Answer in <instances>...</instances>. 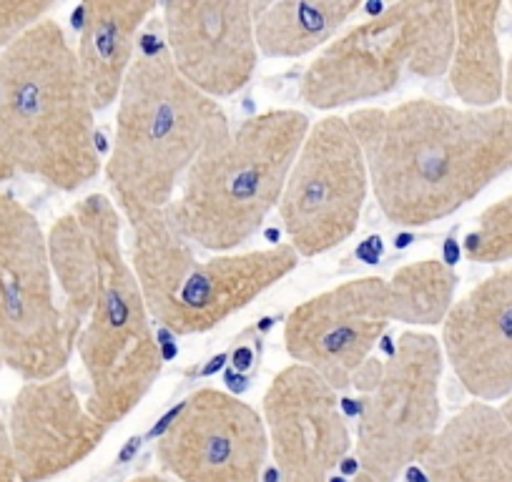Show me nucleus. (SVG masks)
Returning <instances> with one entry per match:
<instances>
[{"mask_svg":"<svg viewBox=\"0 0 512 482\" xmlns=\"http://www.w3.org/2000/svg\"><path fill=\"white\" fill-rule=\"evenodd\" d=\"M455 18V58L447 78L465 106L502 101L505 56L500 46L502 0H450Z\"/></svg>","mask_w":512,"mask_h":482,"instance_id":"obj_19","label":"nucleus"},{"mask_svg":"<svg viewBox=\"0 0 512 482\" xmlns=\"http://www.w3.org/2000/svg\"><path fill=\"white\" fill-rule=\"evenodd\" d=\"M73 349L56 299L48 236L23 201L0 194V370L23 382L68 370Z\"/></svg>","mask_w":512,"mask_h":482,"instance_id":"obj_8","label":"nucleus"},{"mask_svg":"<svg viewBox=\"0 0 512 482\" xmlns=\"http://www.w3.org/2000/svg\"><path fill=\"white\" fill-rule=\"evenodd\" d=\"M502 101L512 106V53L505 61V83H502Z\"/></svg>","mask_w":512,"mask_h":482,"instance_id":"obj_26","label":"nucleus"},{"mask_svg":"<svg viewBox=\"0 0 512 482\" xmlns=\"http://www.w3.org/2000/svg\"><path fill=\"white\" fill-rule=\"evenodd\" d=\"M332 41L302 0H277L256 18V46L269 58H302Z\"/></svg>","mask_w":512,"mask_h":482,"instance_id":"obj_21","label":"nucleus"},{"mask_svg":"<svg viewBox=\"0 0 512 482\" xmlns=\"http://www.w3.org/2000/svg\"><path fill=\"white\" fill-rule=\"evenodd\" d=\"M450 0H392L377 18L334 36L304 71L299 96L317 111L395 91L405 73L442 78L455 58Z\"/></svg>","mask_w":512,"mask_h":482,"instance_id":"obj_7","label":"nucleus"},{"mask_svg":"<svg viewBox=\"0 0 512 482\" xmlns=\"http://www.w3.org/2000/svg\"><path fill=\"white\" fill-rule=\"evenodd\" d=\"M415 465L422 482H512V425L500 405L467 402Z\"/></svg>","mask_w":512,"mask_h":482,"instance_id":"obj_17","label":"nucleus"},{"mask_svg":"<svg viewBox=\"0 0 512 482\" xmlns=\"http://www.w3.org/2000/svg\"><path fill=\"white\" fill-rule=\"evenodd\" d=\"M390 322L387 279H349L292 309L284 347L339 392L357 380Z\"/></svg>","mask_w":512,"mask_h":482,"instance_id":"obj_12","label":"nucleus"},{"mask_svg":"<svg viewBox=\"0 0 512 482\" xmlns=\"http://www.w3.org/2000/svg\"><path fill=\"white\" fill-rule=\"evenodd\" d=\"M455 269L437 259L410 262L387 279L392 322L407 327H435L445 322L455 304Z\"/></svg>","mask_w":512,"mask_h":482,"instance_id":"obj_20","label":"nucleus"},{"mask_svg":"<svg viewBox=\"0 0 512 482\" xmlns=\"http://www.w3.org/2000/svg\"><path fill=\"white\" fill-rule=\"evenodd\" d=\"M116 101L106 181L128 219L169 206L196 156L231 126L219 101L186 81L169 51L136 56Z\"/></svg>","mask_w":512,"mask_h":482,"instance_id":"obj_4","label":"nucleus"},{"mask_svg":"<svg viewBox=\"0 0 512 482\" xmlns=\"http://www.w3.org/2000/svg\"><path fill=\"white\" fill-rule=\"evenodd\" d=\"M369 191L364 151L347 116L309 126L279 199V216L299 257L342 247L357 231Z\"/></svg>","mask_w":512,"mask_h":482,"instance_id":"obj_10","label":"nucleus"},{"mask_svg":"<svg viewBox=\"0 0 512 482\" xmlns=\"http://www.w3.org/2000/svg\"><path fill=\"white\" fill-rule=\"evenodd\" d=\"M352 482H382V480H377V477L367 475V472H359V475L352 477Z\"/></svg>","mask_w":512,"mask_h":482,"instance_id":"obj_30","label":"nucleus"},{"mask_svg":"<svg viewBox=\"0 0 512 482\" xmlns=\"http://www.w3.org/2000/svg\"><path fill=\"white\" fill-rule=\"evenodd\" d=\"M8 432L18 482H48L91 457L108 425L88 410L71 372L63 370L48 380L23 382L13 397Z\"/></svg>","mask_w":512,"mask_h":482,"instance_id":"obj_15","label":"nucleus"},{"mask_svg":"<svg viewBox=\"0 0 512 482\" xmlns=\"http://www.w3.org/2000/svg\"><path fill=\"white\" fill-rule=\"evenodd\" d=\"M500 412H502V415H505V420L512 425V395L507 397V400L500 402Z\"/></svg>","mask_w":512,"mask_h":482,"instance_id":"obj_27","label":"nucleus"},{"mask_svg":"<svg viewBox=\"0 0 512 482\" xmlns=\"http://www.w3.org/2000/svg\"><path fill=\"white\" fill-rule=\"evenodd\" d=\"M387 221L422 229L457 214L512 171V106L412 98L347 116Z\"/></svg>","mask_w":512,"mask_h":482,"instance_id":"obj_2","label":"nucleus"},{"mask_svg":"<svg viewBox=\"0 0 512 482\" xmlns=\"http://www.w3.org/2000/svg\"><path fill=\"white\" fill-rule=\"evenodd\" d=\"M465 254L470 262L480 264L512 262V194L477 216L475 226L465 236Z\"/></svg>","mask_w":512,"mask_h":482,"instance_id":"obj_22","label":"nucleus"},{"mask_svg":"<svg viewBox=\"0 0 512 482\" xmlns=\"http://www.w3.org/2000/svg\"><path fill=\"white\" fill-rule=\"evenodd\" d=\"M96 108L76 48L43 18L0 51V184L36 179L83 189L101 171Z\"/></svg>","mask_w":512,"mask_h":482,"instance_id":"obj_3","label":"nucleus"},{"mask_svg":"<svg viewBox=\"0 0 512 482\" xmlns=\"http://www.w3.org/2000/svg\"><path fill=\"white\" fill-rule=\"evenodd\" d=\"M121 231L113 199L88 194L46 234L63 329L86 372V405L108 427L146 400L164 367Z\"/></svg>","mask_w":512,"mask_h":482,"instance_id":"obj_1","label":"nucleus"},{"mask_svg":"<svg viewBox=\"0 0 512 482\" xmlns=\"http://www.w3.org/2000/svg\"><path fill=\"white\" fill-rule=\"evenodd\" d=\"M272 3H277V0H256V18H259V13L267 11V8L272 6Z\"/></svg>","mask_w":512,"mask_h":482,"instance_id":"obj_29","label":"nucleus"},{"mask_svg":"<svg viewBox=\"0 0 512 482\" xmlns=\"http://www.w3.org/2000/svg\"><path fill=\"white\" fill-rule=\"evenodd\" d=\"M156 3L159 0H83L76 56L96 111L118 98L134 63L136 38Z\"/></svg>","mask_w":512,"mask_h":482,"instance_id":"obj_18","label":"nucleus"},{"mask_svg":"<svg viewBox=\"0 0 512 482\" xmlns=\"http://www.w3.org/2000/svg\"><path fill=\"white\" fill-rule=\"evenodd\" d=\"M0 482H18L16 460H13L11 447V432H8V422L0 412Z\"/></svg>","mask_w":512,"mask_h":482,"instance_id":"obj_25","label":"nucleus"},{"mask_svg":"<svg viewBox=\"0 0 512 482\" xmlns=\"http://www.w3.org/2000/svg\"><path fill=\"white\" fill-rule=\"evenodd\" d=\"M445 354L435 334L407 329L372 377L357 425L362 472L397 482L442 427L440 385Z\"/></svg>","mask_w":512,"mask_h":482,"instance_id":"obj_9","label":"nucleus"},{"mask_svg":"<svg viewBox=\"0 0 512 482\" xmlns=\"http://www.w3.org/2000/svg\"><path fill=\"white\" fill-rule=\"evenodd\" d=\"M126 224L128 262L151 319L179 337L219 327L289 277L302 259L292 244L199 259L164 209L139 211Z\"/></svg>","mask_w":512,"mask_h":482,"instance_id":"obj_6","label":"nucleus"},{"mask_svg":"<svg viewBox=\"0 0 512 482\" xmlns=\"http://www.w3.org/2000/svg\"><path fill=\"white\" fill-rule=\"evenodd\" d=\"M364 0H302V6L327 28L329 36H337L339 28L357 13Z\"/></svg>","mask_w":512,"mask_h":482,"instance_id":"obj_24","label":"nucleus"},{"mask_svg":"<svg viewBox=\"0 0 512 482\" xmlns=\"http://www.w3.org/2000/svg\"><path fill=\"white\" fill-rule=\"evenodd\" d=\"M264 417L229 392L201 387L156 440L161 470L179 482H264Z\"/></svg>","mask_w":512,"mask_h":482,"instance_id":"obj_11","label":"nucleus"},{"mask_svg":"<svg viewBox=\"0 0 512 482\" xmlns=\"http://www.w3.org/2000/svg\"><path fill=\"white\" fill-rule=\"evenodd\" d=\"M307 131L302 111L272 108L216 136L164 206L171 226L204 252L244 247L279 206Z\"/></svg>","mask_w":512,"mask_h":482,"instance_id":"obj_5","label":"nucleus"},{"mask_svg":"<svg viewBox=\"0 0 512 482\" xmlns=\"http://www.w3.org/2000/svg\"><path fill=\"white\" fill-rule=\"evenodd\" d=\"M128 482H169V480L161 475H136V477H131Z\"/></svg>","mask_w":512,"mask_h":482,"instance_id":"obj_28","label":"nucleus"},{"mask_svg":"<svg viewBox=\"0 0 512 482\" xmlns=\"http://www.w3.org/2000/svg\"><path fill=\"white\" fill-rule=\"evenodd\" d=\"M262 417L279 482H332L352 437L329 382L292 362L269 382Z\"/></svg>","mask_w":512,"mask_h":482,"instance_id":"obj_13","label":"nucleus"},{"mask_svg":"<svg viewBox=\"0 0 512 482\" xmlns=\"http://www.w3.org/2000/svg\"><path fill=\"white\" fill-rule=\"evenodd\" d=\"M166 43L186 81L211 98H229L259 63L256 0H164Z\"/></svg>","mask_w":512,"mask_h":482,"instance_id":"obj_14","label":"nucleus"},{"mask_svg":"<svg viewBox=\"0 0 512 482\" xmlns=\"http://www.w3.org/2000/svg\"><path fill=\"white\" fill-rule=\"evenodd\" d=\"M56 0H0V51L41 23Z\"/></svg>","mask_w":512,"mask_h":482,"instance_id":"obj_23","label":"nucleus"},{"mask_svg":"<svg viewBox=\"0 0 512 482\" xmlns=\"http://www.w3.org/2000/svg\"><path fill=\"white\" fill-rule=\"evenodd\" d=\"M440 344L472 400L495 405L512 395V264L495 269L452 304Z\"/></svg>","mask_w":512,"mask_h":482,"instance_id":"obj_16","label":"nucleus"},{"mask_svg":"<svg viewBox=\"0 0 512 482\" xmlns=\"http://www.w3.org/2000/svg\"><path fill=\"white\" fill-rule=\"evenodd\" d=\"M510 11H512V0H510Z\"/></svg>","mask_w":512,"mask_h":482,"instance_id":"obj_31","label":"nucleus"}]
</instances>
